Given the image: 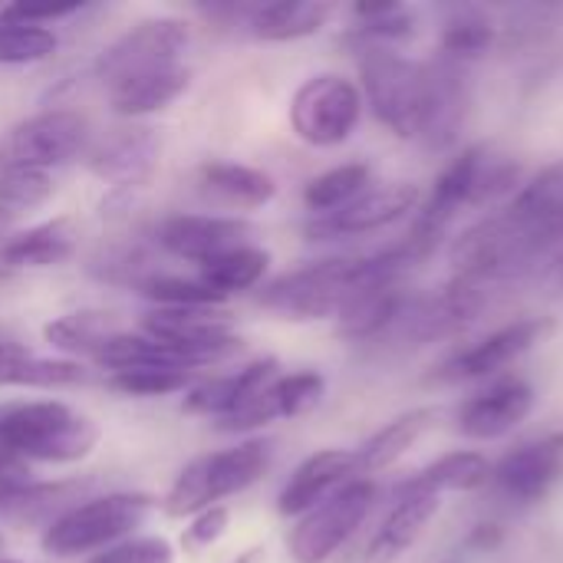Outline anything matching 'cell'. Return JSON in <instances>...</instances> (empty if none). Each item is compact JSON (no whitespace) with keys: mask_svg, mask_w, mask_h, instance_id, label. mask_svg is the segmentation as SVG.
<instances>
[{"mask_svg":"<svg viewBox=\"0 0 563 563\" xmlns=\"http://www.w3.org/2000/svg\"><path fill=\"white\" fill-rule=\"evenodd\" d=\"M495 43V26L492 20L475 10V7H459L452 10V16L442 26V49L452 59H475L482 53H488Z\"/></svg>","mask_w":563,"mask_h":563,"instance_id":"obj_35","label":"cell"},{"mask_svg":"<svg viewBox=\"0 0 563 563\" xmlns=\"http://www.w3.org/2000/svg\"><path fill=\"white\" fill-rule=\"evenodd\" d=\"M89 482H26L23 488L10 492L7 498H0V521L7 525H30V521H43L53 511L66 515L79 495L86 492Z\"/></svg>","mask_w":563,"mask_h":563,"instance_id":"obj_30","label":"cell"},{"mask_svg":"<svg viewBox=\"0 0 563 563\" xmlns=\"http://www.w3.org/2000/svg\"><path fill=\"white\" fill-rule=\"evenodd\" d=\"M353 36L360 46H389L396 40H406L416 33V10L406 3H356L353 7Z\"/></svg>","mask_w":563,"mask_h":563,"instance_id":"obj_33","label":"cell"},{"mask_svg":"<svg viewBox=\"0 0 563 563\" xmlns=\"http://www.w3.org/2000/svg\"><path fill=\"white\" fill-rule=\"evenodd\" d=\"M267 267H271V254L257 244H244V247H234V251L201 264L198 277L205 284H211L218 294L231 297V294H244V290L261 287Z\"/></svg>","mask_w":563,"mask_h":563,"instance_id":"obj_31","label":"cell"},{"mask_svg":"<svg viewBox=\"0 0 563 563\" xmlns=\"http://www.w3.org/2000/svg\"><path fill=\"white\" fill-rule=\"evenodd\" d=\"M0 548H3V538H0Z\"/></svg>","mask_w":563,"mask_h":563,"instance_id":"obj_47","label":"cell"},{"mask_svg":"<svg viewBox=\"0 0 563 563\" xmlns=\"http://www.w3.org/2000/svg\"><path fill=\"white\" fill-rule=\"evenodd\" d=\"M109 389L135 399H155V396H175L188 393L195 386V373L188 369H162V366H139V369H115L109 373Z\"/></svg>","mask_w":563,"mask_h":563,"instance_id":"obj_36","label":"cell"},{"mask_svg":"<svg viewBox=\"0 0 563 563\" xmlns=\"http://www.w3.org/2000/svg\"><path fill=\"white\" fill-rule=\"evenodd\" d=\"M155 511V498L145 492H112L73 505L66 515L49 521L40 538V551L56 561H73L82 554H99L125 538H132Z\"/></svg>","mask_w":563,"mask_h":563,"instance_id":"obj_5","label":"cell"},{"mask_svg":"<svg viewBox=\"0 0 563 563\" xmlns=\"http://www.w3.org/2000/svg\"><path fill=\"white\" fill-rule=\"evenodd\" d=\"M360 82L373 115L399 139H422L432 102V66L389 46H360Z\"/></svg>","mask_w":563,"mask_h":563,"instance_id":"obj_4","label":"cell"},{"mask_svg":"<svg viewBox=\"0 0 563 563\" xmlns=\"http://www.w3.org/2000/svg\"><path fill=\"white\" fill-rule=\"evenodd\" d=\"M521 168L515 158L498 155L488 145L465 148L435 181L429 201L416 211V221L409 228V238L422 244L429 254L439 247L449 224L462 214V208L488 205L501 195H508L518 181Z\"/></svg>","mask_w":563,"mask_h":563,"instance_id":"obj_2","label":"cell"},{"mask_svg":"<svg viewBox=\"0 0 563 563\" xmlns=\"http://www.w3.org/2000/svg\"><path fill=\"white\" fill-rule=\"evenodd\" d=\"M563 241V162L531 178L508 208L455 238L449 261L455 277L505 284L534 267Z\"/></svg>","mask_w":563,"mask_h":563,"instance_id":"obj_1","label":"cell"},{"mask_svg":"<svg viewBox=\"0 0 563 563\" xmlns=\"http://www.w3.org/2000/svg\"><path fill=\"white\" fill-rule=\"evenodd\" d=\"M26 482H33V478H30V465L20 462L16 455H10V452L0 449V498H7L10 492L23 488Z\"/></svg>","mask_w":563,"mask_h":563,"instance_id":"obj_43","label":"cell"},{"mask_svg":"<svg viewBox=\"0 0 563 563\" xmlns=\"http://www.w3.org/2000/svg\"><path fill=\"white\" fill-rule=\"evenodd\" d=\"M13 221H16L13 214H7V211H0V238H7V231L13 228Z\"/></svg>","mask_w":563,"mask_h":563,"instance_id":"obj_45","label":"cell"},{"mask_svg":"<svg viewBox=\"0 0 563 563\" xmlns=\"http://www.w3.org/2000/svg\"><path fill=\"white\" fill-rule=\"evenodd\" d=\"M152 307H224V294H218L211 284H205L198 274L185 277V274H152L148 280H142L135 287Z\"/></svg>","mask_w":563,"mask_h":563,"instance_id":"obj_34","label":"cell"},{"mask_svg":"<svg viewBox=\"0 0 563 563\" xmlns=\"http://www.w3.org/2000/svg\"><path fill=\"white\" fill-rule=\"evenodd\" d=\"M122 327L115 320V313L106 310H79V313H66L56 317L43 327V336L49 346H56L59 353H66V360L76 356H96L102 350V343L109 336H115Z\"/></svg>","mask_w":563,"mask_h":563,"instance_id":"obj_29","label":"cell"},{"mask_svg":"<svg viewBox=\"0 0 563 563\" xmlns=\"http://www.w3.org/2000/svg\"><path fill=\"white\" fill-rule=\"evenodd\" d=\"M439 419V409L422 406V409H409L402 416H396L393 422H386L379 432H373L360 449H356V465L360 475H376L393 468Z\"/></svg>","mask_w":563,"mask_h":563,"instance_id":"obj_25","label":"cell"},{"mask_svg":"<svg viewBox=\"0 0 563 563\" xmlns=\"http://www.w3.org/2000/svg\"><path fill=\"white\" fill-rule=\"evenodd\" d=\"M419 201H422L419 188L406 185V181L369 188L356 201H350L346 208H340L333 214L310 218L303 231L310 241H340V238L373 234V231H383V228L402 221L406 214H412L419 208Z\"/></svg>","mask_w":563,"mask_h":563,"instance_id":"obj_12","label":"cell"},{"mask_svg":"<svg viewBox=\"0 0 563 563\" xmlns=\"http://www.w3.org/2000/svg\"><path fill=\"white\" fill-rule=\"evenodd\" d=\"M406 294L399 290V280L389 284H369L363 290H356L346 307L336 317V330L343 340L350 343H373L389 336V330L396 327L402 307H406Z\"/></svg>","mask_w":563,"mask_h":563,"instance_id":"obj_22","label":"cell"},{"mask_svg":"<svg viewBox=\"0 0 563 563\" xmlns=\"http://www.w3.org/2000/svg\"><path fill=\"white\" fill-rule=\"evenodd\" d=\"M379 488L369 478H353L340 492H333L327 501H320L313 511L297 518L287 551L297 563H327L369 518L376 505Z\"/></svg>","mask_w":563,"mask_h":563,"instance_id":"obj_8","label":"cell"},{"mask_svg":"<svg viewBox=\"0 0 563 563\" xmlns=\"http://www.w3.org/2000/svg\"><path fill=\"white\" fill-rule=\"evenodd\" d=\"M439 505H442L439 495L396 488V505L386 515L383 528L376 531L366 563H393L396 558H402L422 538V531L432 525V518L439 515Z\"/></svg>","mask_w":563,"mask_h":563,"instance_id":"obj_21","label":"cell"},{"mask_svg":"<svg viewBox=\"0 0 563 563\" xmlns=\"http://www.w3.org/2000/svg\"><path fill=\"white\" fill-rule=\"evenodd\" d=\"M191 86L188 66H168L158 73L132 76L125 82L109 86V106L122 119H145L162 109H168L175 99H181Z\"/></svg>","mask_w":563,"mask_h":563,"instance_id":"obj_24","label":"cell"},{"mask_svg":"<svg viewBox=\"0 0 563 563\" xmlns=\"http://www.w3.org/2000/svg\"><path fill=\"white\" fill-rule=\"evenodd\" d=\"M353 478H360L356 452H350V449H323V452H313L310 459H303L294 468V475L280 488L277 511L284 518H303L307 511H313L320 501H327L333 492H340Z\"/></svg>","mask_w":563,"mask_h":563,"instance_id":"obj_18","label":"cell"},{"mask_svg":"<svg viewBox=\"0 0 563 563\" xmlns=\"http://www.w3.org/2000/svg\"><path fill=\"white\" fill-rule=\"evenodd\" d=\"M563 478V432L544 435L538 442H528L515 452H508L495 468L492 482L495 488L518 505L544 501L554 485Z\"/></svg>","mask_w":563,"mask_h":563,"instance_id":"obj_16","label":"cell"},{"mask_svg":"<svg viewBox=\"0 0 563 563\" xmlns=\"http://www.w3.org/2000/svg\"><path fill=\"white\" fill-rule=\"evenodd\" d=\"M0 563H23V561H13V558H0Z\"/></svg>","mask_w":563,"mask_h":563,"instance_id":"obj_46","label":"cell"},{"mask_svg":"<svg viewBox=\"0 0 563 563\" xmlns=\"http://www.w3.org/2000/svg\"><path fill=\"white\" fill-rule=\"evenodd\" d=\"M89 145V122L73 109H46L16 122L0 142V168L49 172L79 158Z\"/></svg>","mask_w":563,"mask_h":563,"instance_id":"obj_10","label":"cell"},{"mask_svg":"<svg viewBox=\"0 0 563 563\" xmlns=\"http://www.w3.org/2000/svg\"><path fill=\"white\" fill-rule=\"evenodd\" d=\"M191 43V30L178 16H148L129 26L122 36H115L99 56H96V79L102 86L125 82L132 76L158 73L168 66H181V53Z\"/></svg>","mask_w":563,"mask_h":563,"instance_id":"obj_9","label":"cell"},{"mask_svg":"<svg viewBox=\"0 0 563 563\" xmlns=\"http://www.w3.org/2000/svg\"><path fill=\"white\" fill-rule=\"evenodd\" d=\"M59 40L49 26H26L0 20V66H26L49 59Z\"/></svg>","mask_w":563,"mask_h":563,"instance_id":"obj_37","label":"cell"},{"mask_svg":"<svg viewBox=\"0 0 563 563\" xmlns=\"http://www.w3.org/2000/svg\"><path fill=\"white\" fill-rule=\"evenodd\" d=\"M198 191L234 211H257L274 201L277 181L251 165L238 162H205L198 168Z\"/></svg>","mask_w":563,"mask_h":563,"instance_id":"obj_23","label":"cell"},{"mask_svg":"<svg viewBox=\"0 0 563 563\" xmlns=\"http://www.w3.org/2000/svg\"><path fill=\"white\" fill-rule=\"evenodd\" d=\"M333 7L320 0H280L247 10V30L264 43H294L313 36L330 20Z\"/></svg>","mask_w":563,"mask_h":563,"instance_id":"obj_26","label":"cell"},{"mask_svg":"<svg viewBox=\"0 0 563 563\" xmlns=\"http://www.w3.org/2000/svg\"><path fill=\"white\" fill-rule=\"evenodd\" d=\"M142 333L168 346L218 353L224 360L241 350L234 317L224 307H152L142 317Z\"/></svg>","mask_w":563,"mask_h":563,"instance_id":"obj_13","label":"cell"},{"mask_svg":"<svg viewBox=\"0 0 563 563\" xmlns=\"http://www.w3.org/2000/svg\"><path fill=\"white\" fill-rule=\"evenodd\" d=\"M327 393V379L313 369H303V373H290L274 383V399H277V409H280V419H297V416H307L310 409L320 406Z\"/></svg>","mask_w":563,"mask_h":563,"instance_id":"obj_39","label":"cell"},{"mask_svg":"<svg viewBox=\"0 0 563 563\" xmlns=\"http://www.w3.org/2000/svg\"><path fill=\"white\" fill-rule=\"evenodd\" d=\"M534 409V389L521 376L498 379L485 393H475L459 409V435L472 442H495L515 432Z\"/></svg>","mask_w":563,"mask_h":563,"instance_id":"obj_17","label":"cell"},{"mask_svg":"<svg viewBox=\"0 0 563 563\" xmlns=\"http://www.w3.org/2000/svg\"><path fill=\"white\" fill-rule=\"evenodd\" d=\"M99 442V426L59 399L13 402L0 409V449L20 462H82Z\"/></svg>","mask_w":563,"mask_h":563,"instance_id":"obj_3","label":"cell"},{"mask_svg":"<svg viewBox=\"0 0 563 563\" xmlns=\"http://www.w3.org/2000/svg\"><path fill=\"white\" fill-rule=\"evenodd\" d=\"M280 376V363L274 356L254 360L238 373L228 376H214L205 383H195L185 393V412L191 416H205V419H228L234 416L241 406H247L254 396H261L274 379Z\"/></svg>","mask_w":563,"mask_h":563,"instance_id":"obj_19","label":"cell"},{"mask_svg":"<svg viewBox=\"0 0 563 563\" xmlns=\"http://www.w3.org/2000/svg\"><path fill=\"white\" fill-rule=\"evenodd\" d=\"M274 462V442L247 439L224 452H208L188 462L165 495L168 518H195L218 501L257 485Z\"/></svg>","mask_w":563,"mask_h":563,"instance_id":"obj_6","label":"cell"},{"mask_svg":"<svg viewBox=\"0 0 563 563\" xmlns=\"http://www.w3.org/2000/svg\"><path fill=\"white\" fill-rule=\"evenodd\" d=\"M155 241L191 264H208L234 247L254 244V224L234 214H172L158 224Z\"/></svg>","mask_w":563,"mask_h":563,"instance_id":"obj_15","label":"cell"},{"mask_svg":"<svg viewBox=\"0 0 563 563\" xmlns=\"http://www.w3.org/2000/svg\"><path fill=\"white\" fill-rule=\"evenodd\" d=\"M554 333V320L551 317H525L515 320L495 333H488L485 340L452 353L442 366H435V373L429 376V383L435 386H455V383H472V379H485L501 373L505 366L518 363L525 353H531L538 343H544Z\"/></svg>","mask_w":563,"mask_h":563,"instance_id":"obj_11","label":"cell"},{"mask_svg":"<svg viewBox=\"0 0 563 563\" xmlns=\"http://www.w3.org/2000/svg\"><path fill=\"white\" fill-rule=\"evenodd\" d=\"M73 13H82L79 0H69V3H10L0 10V20L26 23V26H46V23L66 20Z\"/></svg>","mask_w":563,"mask_h":563,"instance_id":"obj_42","label":"cell"},{"mask_svg":"<svg viewBox=\"0 0 563 563\" xmlns=\"http://www.w3.org/2000/svg\"><path fill=\"white\" fill-rule=\"evenodd\" d=\"M89 563H175V548L165 538H125L106 551H99Z\"/></svg>","mask_w":563,"mask_h":563,"instance_id":"obj_40","label":"cell"},{"mask_svg":"<svg viewBox=\"0 0 563 563\" xmlns=\"http://www.w3.org/2000/svg\"><path fill=\"white\" fill-rule=\"evenodd\" d=\"M53 198V181L43 172L0 168V211L20 218L23 211L43 208Z\"/></svg>","mask_w":563,"mask_h":563,"instance_id":"obj_38","label":"cell"},{"mask_svg":"<svg viewBox=\"0 0 563 563\" xmlns=\"http://www.w3.org/2000/svg\"><path fill=\"white\" fill-rule=\"evenodd\" d=\"M76 244H79V228L66 214L33 224L20 234H7L0 238V277L66 264L76 254Z\"/></svg>","mask_w":563,"mask_h":563,"instance_id":"obj_20","label":"cell"},{"mask_svg":"<svg viewBox=\"0 0 563 563\" xmlns=\"http://www.w3.org/2000/svg\"><path fill=\"white\" fill-rule=\"evenodd\" d=\"M465 82L462 73L452 63L432 66V102H429V122L422 139L435 148H445L455 142L462 122H465Z\"/></svg>","mask_w":563,"mask_h":563,"instance_id":"obj_28","label":"cell"},{"mask_svg":"<svg viewBox=\"0 0 563 563\" xmlns=\"http://www.w3.org/2000/svg\"><path fill=\"white\" fill-rule=\"evenodd\" d=\"M363 115V92L340 73L310 76L290 99V129L313 148L343 145Z\"/></svg>","mask_w":563,"mask_h":563,"instance_id":"obj_7","label":"cell"},{"mask_svg":"<svg viewBox=\"0 0 563 563\" xmlns=\"http://www.w3.org/2000/svg\"><path fill=\"white\" fill-rule=\"evenodd\" d=\"M231 525V511L224 505H214V508H205L201 515L191 518V525L185 528L181 534V548L185 551H208L211 544H218L224 538Z\"/></svg>","mask_w":563,"mask_h":563,"instance_id":"obj_41","label":"cell"},{"mask_svg":"<svg viewBox=\"0 0 563 563\" xmlns=\"http://www.w3.org/2000/svg\"><path fill=\"white\" fill-rule=\"evenodd\" d=\"M162 158V139L148 125L112 129L89 148V172L112 191H139L152 181Z\"/></svg>","mask_w":563,"mask_h":563,"instance_id":"obj_14","label":"cell"},{"mask_svg":"<svg viewBox=\"0 0 563 563\" xmlns=\"http://www.w3.org/2000/svg\"><path fill=\"white\" fill-rule=\"evenodd\" d=\"M492 482V465L482 452H449L406 478L402 492H429V495H449V492H478Z\"/></svg>","mask_w":563,"mask_h":563,"instance_id":"obj_27","label":"cell"},{"mask_svg":"<svg viewBox=\"0 0 563 563\" xmlns=\"http://www.w3.org/2000/svg\"><path fill=\"white\" fill-rule=\"evenodd\" d=\"M363 191H369V165L346 162V165H336V168L310 178L303 188V205L310 208L313 218H320V214H333V211L346 208Z\"/></svg>","mask_w":563,"mask_h":563,"instance_id":"obj_32","label":"cell"},{"mask_svg":"<svg viewBox=\"0 0 563 563\" xmlns=\"http://www.w3.org/2000/svg\"><path fill=\"white\" fill-rule=\"evenodd\" d=\"M264 548H251V551H244V554H238V558H231L228 563H264Z\"/></svg>","mask_w":563,"mask_h":563,"instance_id":"obj_44","label":"cell"}]
</instances>
